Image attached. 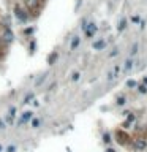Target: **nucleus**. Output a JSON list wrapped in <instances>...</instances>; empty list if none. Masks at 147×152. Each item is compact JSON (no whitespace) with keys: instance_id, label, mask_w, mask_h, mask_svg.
Instances as JSON below:
<instances>
[{"instance_id":"obj_6","label":"nucleus","mask_w":147,"mask_h":152,"mask_svg":"<svg viewBox=\"0 0 147 152\" xmlns=\"http://www.w3.org/2000/svg\"><path fill=\"white\" fill-rule=\"evenodd\" d=\"M25 3H27L30 11H37L41 5V0H25Z\"/></svg>"},{"instance_id":"obj_13","label":"nucleus","mask_w":147,"mask_h":152,"mask_svg":"<svg viewBox=\"0 0 147 152\" xmlns=\"http://www.w3.org/2000/svg\"><path fill=\"white\" fill-rule=\"evenodd\" d=\"M138 51H139V43H133V46H131V49H130V56H131V57L136 56Z\"/></svg>"},{"instance_id":"obj_22","label":"nucleus","mask_w":147,"mask_h":152,"mask_svg":"<svg viewBox=\"0 0 147 152\" xmlns=\"http://www.w3.org/2000/svg\"><path fill=\"white\" fill-rule=\"evenodd\" d=\"M3 128H6V122L3 119H0V130H3Z\"/></svg>"},{"instance_id":"obj_2","label":"nucleus","mask_w":147,"mask_h":152,"mask_svg":"<svg viewBox=\"0 0 147 152\" xmlns=\"http://www.w3.org/2000/svg\"><path fill=\"white\" fill-rule=\"evenodd\" d=\"M2 40L5 41V43H13V40H14V33H13V30H11L10 27H5V29H3Z\"/></svg>"},{"instance_id":"obj_26","label":"nucleus","mask_w":147,"mask_h":152,"mask_svg":"<svg viewBox=\"0 0 147 152\" xmlns=\"http://www.w3.org/2000/svg\"><path fill=\"white\" fill-rule=\"evenodd\" d=\"M33 30H35V29H33V27H29V29H25V30H24V32H25L27 35H30V33H33Z\"/></svg>"},{"instance_id":"obj_17","label":"nucleus","mask_w":147,"mask_h":152,"mask_svg":"<svg viewBox=\"0 0 147 152\" xmlns=\"http://www.w3.org/2000/svg\"><path fill=\"white\" fill-rule=\"evenodd\" d=\"M138 90H139V93H147V86L146 84L138 86Z\"/></svg>"},{"instance_id":"obj_3","label":"nucleus","mask_w":147,"mask_h":152,"mask_svg":"<svg viewBox=\"0 0 147 152\" xmlns=\"http://www.w3.org/2000/svg\"><path fill=\"white\" fill-rule=\"evenodd\" d=\"M96 30H98V27H96L94 22H90L89 25L84 27V32H86V37H87V38H92V37H94V35L96 33Z\"/></svg>"},{"instance_id":"obj_12","label":"nucleus","mask_w":147,"mask_h":152,"mask_svg":"<svg viewBox=\"0 0 147 152\" xmlns=\"http://www.w3.org/2000/svg\"><path fill=\"white\" fill-rule=\"evenodd\" d=\"M79 43H81V38H79V37H75V38H73V41H71V46H70V49L75 51V49L79 46Z\"/></svg>"},{"instance_id":"obj_25","label":"nucleus","mask_w":147,"mask_h":152,"mask_svg":"<svg viewBox=\"0 0 147 152\" xmlns=\"http://www.w3.org/2000/svg\"><path fill=\"white\" fill-rule=\"evenodd\" d=\"M103 141H104V143H109V141H111V136H109V135L106 133V135L103 136Z\"/></svg>"},{"instance_id":"obj_9","label":"nucleus","mask_w":147,"mask_h":152,"mask_svg":"<svg viewBox=\"0 0 147 152\" xmlns=\"http://www.w3.org/2000/svg\"><path fill=\"white\" fill-rule=\"evenodd\" d=\"M133 67H134V60L133 59H127L125 64H123V73H128Z\"/></svg>"},{"instance_id":"obj_27","label":"nucleus","mask_w":147,"mask_h":152,"mask_svg":"<svg viewBox=\"0 0 147 152\" xmlns=\"http://www.w3.org/2000/svg\"><path fill=\"white\" fill-rule=\"evenodd\" d=\"M14 151H16V147H14V146H10L8 149H6V152H14Z\"/></svg>"},{"instance_id":"obj_10","label":"nucleus","mask_w":147,"mask_h":152,"mask_svg":"<svg viewBox=\"0 0 147 152\" xmlns=\"http://www.w3.org/2000/svg\"><path fill=\"white\" fill-rule=\"evenodd\" d=\"M125 29H127V19L122 18L120 22H119V25H117V32H123Z\"/></svg>"},{"instance_id":"obj_21","label":"nucleus","mask_w":147,"mask_h":152,"mask_svg":"<svg viewBox=\"0 0 147 152\" xmlns=\"http://www.w3.org/2000/svg\"><path fill=\"white\" fill-rule=\"evenodd\" d=\"M79 78H81V73L79 71H75V73H73V76H71V79L73 81H78Z\"/></svg>"},{"instance_id":"obj_16","label":"nucleus","mask_w":147,"mask_h":152,"mask_svg":"<svg viewBox=\"0 0 147 152\" xmlns=\"http://www.w3.org/2000/svg\"><path fill=\"white\" fill-rule=\"evenodd\" d=\"M127 103V98H125V97H119V98H117V105H119V106H123V105H125Z\"/></svg>"},{"instance_id":"obj_28","label":"nucleus","mask_w":147,"mask_h":152,"mask_svg":"<svg viewBox=\"0 0 147 152\" xmlns=\"http://www.w3.org/2000/svg\"><path fill=\"white\" fill-rule=\"evenodd\" d=\"M106 152H115V151H114V149H108Z\"/></svg>"},{"instance_id":"obj_11","label":"nucleus","mask_w":147,"mask_h":152,"mask_svg":"<svg viewBox=\"0 0 147 152\" xmlns=\"http://www.w3.org/2000/svg\"><path fill=\"white\" fill-rule=\"evenodd\" d=\"M146 146H147V144H146V141H144V139H138V141H136V144H134V147H136L138 151L146 149Z\"/></svg>"},{"instance_id":"obj_19","label":"nucleus","mask_w":147,"mask_h":152,"mask_svg":"<svg viewBox=\"0 0 147 152\" xmlns=\"http://www.w3.org/2000/svg\"><path fill=\"white\" fill-rule=\"evenodd\" d=\"M32 127H33V128H38V127H40V119H32Z\"/></svg>"},{"instance_id":"obj_29","label":"nucleus","mask_w":147,"mask_h":152,"mask_svg":"<svg viewBox=\"0 0 147 152\" xmlns=\"http://www.w3.org/2000/svg\"><path fill=\"white\" fill-rule=\"evenodd\" d=\"M0 152H2V146H0Z\"/></svg>"},{"instance_id":"obj_20","label":"nucleus","mask_w":147,"mask_h":152,"mask_svg":"<svg viewBox=\"0 0 147 152\" xmlns=\"http://www.w3.org/2000/svg\"><path fill=\"white\" fill-rule=\"evenodd\" d=\"M54 59H57V54H56V52H52L51 56H49V60H48V62H49V65H52Z\"/></svg>"},{"instance_id":"obj_14","label":"nucleus","mask_w":147,"mask_h":152,"mask_svg":"<svg viewBox=\"0 0 147 152\" xmlns=\"http://www.w3.org/2000/svg\"><path fill=\"white\" fill-rule=\"evenodd\" d=\"M48 75H49V73H43V75H41V76L37 79V83H35V86L38 87V86H41V84H43L44 81H46V78H48Z\"/></svg>"},{"instance_id":"obj_1","label":"nucleus","mask_w":147,"mask_h":152,"mask_svg":"<svg viewBox=\"0 0 147 152\" xmlns=\"http://www.w3.org/2000/svg\"><path fill=\"white\" fill-rule=\"evenodd\" d=\"M14 18H16L18 21H21V22H25L27 19H29V14H27L25 10H22L19 5H16L14 6Z\"/></svg>"},{"instance_id":"obj_5","label":"nucleus","mask_w":147,"mask_h":152,"mask_svg":"<svg viewBox=\"0 0 147 152\" xmlns=\"http://www.w3.org/2000/svg\"><path fill=\"white\" fill-rule=\"evenodd\" d=\"M119 73H120V67H119V65H114L113 70H109V73H108V81H114L115 78L119 76Z\"/></svg>"},{"instance_id":"obj_15","label":"nucleus","mask_w":147,"mask_h":152,"mask_svg":"<svg viewBox=\"0 0 147 152\" xmlns=\"http://www.w3.org/2000/svg\"><path fill=\"white\" fill-rule=\"evenodd\" d=\"M32 100H35V93H33V92H30V93H27V95H25V98H24V101H22V103L27 105V103H30Z\"/></svg>"},{"instance_id":"obj_18","label":"nucleus","mask_w":147,"mask_h":152,"mask_svg":"<svg viewBox=\"0 0 147 152\" xmlns=\"http://www.w3.org/2000/svg\"><path fill=\"white\" fill-rule=\"evenodd\" d=\"M127 86H128V87H136L138 83L134 79H130V81H127Z\"/></svg>"},{"instance_id":"obj_8","label":"nucleus","mask_w":147,"mask_h":152,"mask_svg":"<svg viewBox=\"0 0 147 152\" xmlns=\"http://www.w3.org/2000/svg\"><path fill=\"white\" fill-rule=\"evenodd\" d=\"M14 117H16V108H14V106H11V108H10L8 116H6V119H5V122H6V124H13Z\"/></svg>"},{"instance_id":"obj_24","label":"nucleus","mask_w":147,"mask_h":152,"mask_svg":"<svg viewBox=\"0 0 147 152\" xmlns=\"http://www.w3.org/2000/svg\"><path fill=\"white\" fill-rule=\"evenodd\" d=\"M119 54V49L115 48V49H113V52H109V57H114V56H117Z\"/></svg>"},{"instance_id":"obj_7","label":"nucleus","mask_w":147,"mask_h":152,"mask_svg":"<svg viewBox=\"0 0 147 152\" xmlns=\"http://www.w3.org/2000/svg\"><path fill=\"white\" fill-rule=\"evenodd\" d=\"M104 46H106V41L103 40V38H100V40L94 41V45H92V48H94L95 51H103Z\"/></svg>"},{"instance_id":"obj_23","label":"nucleus","mask_w":147,"mask_h":152,"mask_svg":"<svg viewBox=\"0 0 147 152\" xmlns=\"http://www.w3.org/2000/svg\"><path fill=\"white\" fill-rule=\"evenodd\" d=\"M131 21H133L134 24H138V22H141V18H139V16H133V18H131Z\"/></svg>"},{"instance_id":"obj_4","label":"nucleus","mask_w":147,"mask_h":152,"mask_svg":"<svg viewBox=\"0 0 147 152\" xmlns=\"http://www.w3.org/2000/svg\"><path fill=\"white\" fill-rule=\"evenodd\" d=\"M32 117H33V112H32V111H25L24 114L21 116V119L18 120V125H24V124L30 122V120H32Z\"/></svg>"}]
</instances>
